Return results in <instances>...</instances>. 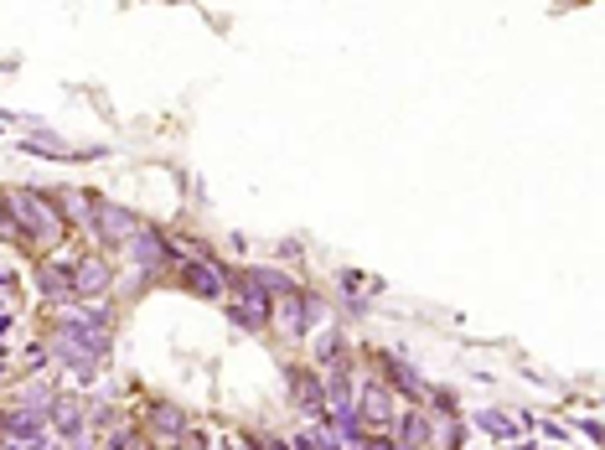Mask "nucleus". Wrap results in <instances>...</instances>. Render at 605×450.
<instances>
[{"instance_id": "nucleus-17", "label": "nucleus", "mask_w": 605, "mask_h": 450, "mask_svg": "<svg viewBox=\"0 0 605 450\" xmlns=\"http://www.w3.org/2000/svg\"><path fill=\"white\" fill-rule=\"evenodd\" d=\"M461 446H466V425H461V419H435L430 450H461Z\"/></svg>"}, {"instance_id": "nucleus-26", "label": "nucleus", "mask_w": 605, "mask_h": 450, "mask_svg": "<svg viewBox=\"0 0 605 450\" xmlns=\"http://www.w3.org/2000/svg\"><path fill=\"white\" fill-rule=\"evenodd\" d=\"M5 450H16V446H5Z\"/></svg>"}, {"instance_id": "nucleus-8", "label": "nucleus", "mask_w": 605, "mask_h": 450, "mask_svg": "<svg viewBox=\"0 0 605 450\" xmlns=\"http://www.w3.org/2000/svg\"><path fill=\"white\" fill-rule=\"evenodd\" d=\"M109 285H115L109 254H79V264H73V300H94V295H104Z\"/></svg>"}, {"instance_id": "nucleus-3", "label": "nucleus", "mask_w": 605, "mask_h": 450, "mask_svg": "<svg viewBox=\"0 0 605 450\" xmlns=\"http://www.w3.org/2000/svg\"><path fill=\"white\" fill-rule=\"evenodd\" d=\"M228 280H234V270L213 254L187 259V264H181V291L202 295V300H228Z\"/></svg>"}, {"instance_id": "nucleus-24", "label": "nucleus", "mask_w": 605, "mask_h": 450, "mask_svg": "<svg viewBox=\"0 0 605 450\" xmlns=\"http://www.w3.org/2000/svg\"><path fill=\"white\" fill-rule=\"evenodd\" d=\"M363 450H399V446H393L389 435H368V446H363Z\"/></svg>"}, {"instance_id": "nucleus-12", "label": "nucleus", "mask_w": 605, "mask_h": 450, "mask_svg": "<svg viewBox=\"0 0 605 450\" xmlns=\"http://www.w3.org/2000/svg\"><path fill=\"white\" fill-rule=\"evenodd\" d=\"M378 368H383V383H389L393 393H404V399H425V393H430V383H425V378H419L404 357L378 353Z\"/></svg>"}, {"instance_id": "nucleus-13", "label": "nucleus", "mask_w": 605, "mask_h": 450, "mask_svg": "<svg viewBox=\"0 0 605 450\" xmlns=\"http://www.w3.org/2000/svg\"><path fill=\"white\" fill-rule=\"evenodd\" d=\"M430 414L425 410H410L404 419H399V435H393V446L399 450H430Z\"/></svg>"}, {"instance_id": "nucleus-2", "label": "nucleus", "mask_w": 605, "mask_h": 450, "mask_svg": "<svg viewBox=\"0 0 605 450\" xmlns=\"http://www.w3.org/2000/svg\"><path fill=\"white\" fill-rule=\"evenodd\" d=\"M228 321L238 332H264L270 327V295L259 291V280L249 270H238L228 280Z\"/></svg>"}, {"instance_id": "nucleus-20", "label": "nucleus", "mask_w": 605, "mask_h": 450, "mask_svg": "<svg viewBox=\"0 0 605 450\" xmlns=\"http://www.w3.org/2000/svg\"><path fill=\"white\" fill-rule=\"evenodd\" d=\"M316 357H321V368H327V363H336V357H342V336H336L332 327H327V332L316 336Z\"/></svg>"}, {"instance_id": "nucleus-4", "label": "nucleus", "mask_w": 605, "mask_h": 450, "mask_svg": "<svg viewBox=\"0 0 605 450\" xmlns=\"http://www.w3.org/2000/svg\"><path fill=\"white\" fill-rule=\"evenodd\" d=\"M140 228H145L140 213H130V208H119V202H104V197H98V213H94V228H88V234L104 244V254H109V249H124Z\"/></svg>"}, {"instance_id": "nucleus-6", "label": "nucleus", "mask_w": 605, "mask_h": 450, "mask_svg": "<svg viewBox=\"0 0 605 450\" xmlns=\"http://www.w3.org/2000/svg\"><path fill=\"white\" fill-rule=\"evenodd\" d=\"M357 419H363V430H389L393 419H399V404H393V389L383 383V378H363L357 383Z\"/></svg>"}, {"instance_id": "nucleus-11", "label": "nucleus", "mask_w": 605, "mask_h": 450, "mask_svg": "<svg viewBox=\"0 0 605 450\" xmlns=\"http://www.w3.org/2000/svg\"><path fill=\"white\" fill-rule=\"evenodd\" d=\"M300 295L306 291H285L270 300V327H280V336H290V342H306V306H300Z\"/></svg>"}, {"instance_id": "nucleus-7", "label": "nucleus", "mask_w": 605, "mask_h": 450, "mask_svg": "<svg viewBox=\"0 0 605 450\" xmlns=\"http://www.w3.org/2000/svg\"><path fill=\"white\" fill-rule=\"evenodd\" d=\"M124 249H130V259H135V274H140V280H156V274L171 264V244H166V234H156L151 223H145V228H140V234L124 244Z\"/></svg>"}, {"instance_id": "nucleus-10", "label": "nucleus", "mask_w": 605, "mask_h": 450, "mask_svg": "<svg viewBox=\"0 0 605 450\" xmlns=\"http://www.w3.org/2000/svg\"><path fill=\"white\" fill-rule=\"evenodd\" d=\"M0 435H5L16 450H37L41 440H47V419L32 410H5L0 414Z\"/></svg>"}, {"instance_id": "nucleus-9", "label": "nucleus", "mask_w": 605, "mask_h": 450, "mask_svg": "<svg viewBox=\"0 0 605 450\" xmlns=\"http://www.w3.org/2000/svg\"><path fill=\"white\" fill-rule=\"evenodd\" d=\"M290 378V404L311 419H327V393H321V372L316 368H285Z\"/></svg>"}, {"instance_id": "nucleus-5", "label": "nucleus", "mask_w": 605, "mask_h": 450, "mask_svg": "<svg viewBox=\"0 0 605 450\" xmlns=\"http://www.w3.org/2000/svg\"><path fill=\"white\" fill-rule=\"evenodd\" d=\"M192 435V414L181 410V404H171V399H156L151 410H145V440H156V446L176 450L181 440Z\"/></svg>"}, {"instance_id": "nucleus-21", "label": "nucleus", "mask_w": 605, "mask_h": 450, "mask_svg": "<svg viewBox=\"0 0 605 450\" xmlns=\"http://www.w3.org/2000/svg\"><path fill=\"white\" fill-rule=\"evenodd\" d=\"M109 450H151V440H145V430H115Z\"/></svg>"}, {"instance_id": "nucleus-15", "label": "nucleus", "mask_w": 605, "mask_h": 450, "mask_svg": "<svg viewBox=\"0 0 605 450\" xmlns=\"http://www.w3.org/2000/svg\"><path fill=\"white\" fill-rule=\"evenodd\" d=\"M52 399H58V393H52V383H47V378H26V383L16 389V404H11V410H32V414H41V419H47Z\"/></svg>"}, {"instance_id": "nucleus-14", "label": "nucleus", "mask_w": 605, "mask_h": 450, "mask_svg": "<svg viewBox=\"0 0 605 450\" xmlns=\"http://www.w3.org/2000/svg\"><path fill=\"white\" fill-rule=\"evenodd\" d=\"M47 419H52V425H58V435H68V440H83V425H88V419H83V404H79V399H68V393H58V399H52Z\"/></svg>"}, {"instance_id": "nucleus-16", "label": "nucleus", "mask_w": 605, "mask_h": 450, "mask_svg": "<svg viewBox=\"0 0 605 450\" xmlns=\"http://www.w3.org/2000/svg\"><path fill=\"white\" fill-rule=\"evenodd\" d=\"M58 208H62V217H68V223H79V228H94L98 197H94V192H83V187H73V192L62 197Z\"/></svg>"}, {"instance_id": "nucleus-25", "label": "nucleus", "mask_w": 605, "mask_h": 450, "mask_svg": "<svg viewBox=\"0 0 605 450\" xmlns=\"http://www.w3.org/2000/svg\"><path fill=\"white\" fill-rule=\"evenodd\" d=\"M0 368H5V347H0Z\"/></svg>"}, {"instance_id": "nucleus-18", "label": "nucleus", "mask_w": 605, "mask_h": 450, "mask_svg": "<svg viewBox=\"0 0 605 450\" xmlns=\"http://www.w3.org/2000/svg\"><path fill=\"white\" fill-rule=\"evenodd\" d=\"M476 430H487L491 440H512V435H518V425H512L508 414H497V410H482V414H476Z\"/></svg>"}, {"instance_id": "nucleus-1", "label": "nucleus", "mask_w": 605, "mask_h": 450, "mask_svg": "<svg viewBox=\"0 0 605 450\" xmlns=\"http://www.w3.org/2000/svg\"><path fill=\"white\" fill-rule=\"evenodd\" d=\"M5 213L16 223V238L21 249H32V254H52L68 234V217H62L58 197L47 192H32V187H5Z\"/></svg>"}, {"instance_id": "nucleus-23", "label": "nucleus", "mask_w": 605, "mask_h": 450, "mask_svg": "<svg viewBox=\"0 0 605 450\" xmlns=\"http://www.w3.org/2000/svg\"><path fill=\"white\" fill-rule=\"evenodd\" d=\"M290 450H321V440L306 430V435H295V440H290Z\"/></svg>"}, {"instance_id": "nucleus-22", "label": "nucleus", "mask_w": 605, "mask_h": 450, "mask_svg": "<svg viewBox=\"0 0 605 450\" xmlns=\"http://www.w3.org/2000/svg\"><path fill=\"white\" fill-rule=\"evenodd\" d=\"M0 238H5V244H16V249H21L16 223H11V213H5V197H0Z\"/></svg>"}, {"instance_id": "nucleus-19", "label": "nucleus", "mask_w": 605, "mask_h": 450, "mask_svg": "<svg viewBox=\"0 0 605 450\" xmlns=\"http://www.w3.org/2000/svg\"><path fill=\"white\" fill-rule=\"evenodd\" d=\"M300 306H306V336H311V327L316 321H321V327H327V321H332V311H327V300H321V295H300Z\"/></svg>"}]
</instances>
